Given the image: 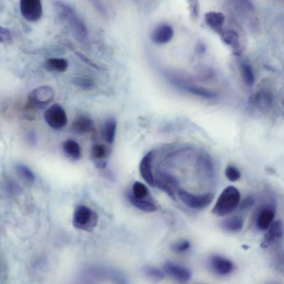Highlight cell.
<instances>
[{"mask_svg": "<svg viewBox=\"0 0 284 284\" xmlns=\"http://www.w3.org/2000/svg\"><path fill=\"white\" fill-rule=\"evenodd\" d=\"M54 5L60 17L69 24L77 41L82 43L86 42L89 38L87 26L73 8L61 1H56Z\"/></svg>", "mask_w": 284, "mask_h": 284, "instance_id": "obj_1", "label": "cell"}, {"mask_svg": "<svg viewBox=\"0 0 284 284\" xmlns=\"http://www.w3.org/2000/svg\"><path fill=\"white\" fill-rule=\"evenodd\" d=\"M241 193L234 186H229L222 192L212 210L217 217H225L234 211L239 205Z\"/></svg>", "mask_w": 284, "mask_h": 284, "instance_id": "obj_2", "label": "cell"}, {"mask_svg": "<svg viewBox=\"0 0 284 284\" xmlns=\"http://www.w3.org/2000/svg\"><path fill=\"white\" fill-rule=\"evenodd\" d=\"M98 215L89 207L79 205L76 208L73 217V225L77 229L91 231L97 226Z\"/></svg>", "mask_w": 284, "mask_h": 284, "instance_id": "obj_3", "label": "cell"}, {"mask_svg": "<svg viewBox=\"0 0 284 284\" xmlns=\"http://www.w3.org/2000/svg\"><path fill=\"white\" fill-rule=\"evenodd\" d=\"M180 199L184 204L191 209L201 210L206 208L213 201L214 195L206 193L195 195L180 187L178 189Z\"/></svg>", "mask_w": 284, "mask_h": 284, "instance_id": "obj_4", "label": "cell"}, {"mask_svg": "<svg viewBox=\"0 0 284 284\" xmlns=\"http://www.w3.org/2000/svg\"><path fill=\"white\" fill-rule=\"evenodd\" d=\"M55 97V93L53 88L44 86L32 91L29 99L31 105L38 109H43L53 102Z\"/></svg>", "mask_w": 284, "mask_h": 284, "instance_id": "obj_5", "label": "cell"}, {"mask_svg": "<svg viewBox=\"0 0 284 284\" xmlns=\"http://www.w3.org/2000/svg\"><path fill=\"white\" fill-rule=\"evenodd\" d=\"M46 122L52 129L60 130L65 127L68 122L67 115L65 109L58 104H54L45 112Z\"/></svg>", "mask_w": 284, "mask_h": 284, "instance_id": "obj_6", "label": "cell"}, {"mask_svg": "<svg viewBox=\"0 0 284 284\" xmlns=\"http://www.w3.org/2000/svg\"><path fill=\"white\" fill-rule=\"evenodd\" d=\"M20 11L27 21L37 22L43 14L41 0H20Z\"/></svg>", "mask_w": 284, "mask_h": 284, "instance_id": "obj_7", "label": "cell"}, {"mask_svg": "<svg viewBox=\"0 0 284 284\" xmlns=\"http://www.w3.org/2000/svg\"><path fill=\"white\" fill-rule=\"evenodd\" d=\"M209 266L213 273L219 276L229 275L234 270L233 263L229 259L219 255H213L209 259Z\"/></svg>", "mask_w": 284, "mask_h": 284, "instance_id": "obj_8", "label": "cell"}, {"mask_svg": "<svg viewBox=\"0 0 284 284\" xmlns=\"http://www.w3.org/2000/svg\"><path fill=\"white\" fill-rule=\"evenodd\" d=\"M163 269L165 274L178 282L187 283L191 279L190 270L177 264L167 262L164 265Z\"/></svg>", "mask_w": 284, "mask_h": 284, "instance_id": "obj_9", "label": "cell"}, {"mask_svg": "<svg viewBox=\"0 0 284 284\" xmlns=\"http://www.w3.org/2000/svg\"><path fill=\"white\" fill-rule=\"evenodd\" d=\"M276 214L275 207L273 205L263 206L259 210L255 219L256 227L260 230L268 229L273 223Z\"/></svg>", "mask_w": 284, "mask_h": 284, "instance_id": "obj_10", "label": "cell"}, {"mask_svg": "<svg viewBox=\"0 0 284 284\" xmlns=\"http://www.w3.org/2000/svg\"><path fill=\"white\" fill-rule=\"evenodd\" d=\"M153 151H150L144 156L139 165V171L142 178L149 185L155 187V179L152 171Z\"/></svg>", "mask_w": 284, "mask_h": 284, "instance_id": "obj_11", "label": "cell"}, {"mask_svg": "<svg viewBox=\"0 0 284 284\" xmlns=\"http://www.w3.org/2000/svg\"><path fill=\"white\" fill-rule=\"evenodd\" d=\"M268 229H269V231L265 235V239L261 245L263 248H266L269 246L271 244L278 241L283 237V223L280 220L272 223Z\"/></svg>", "mask_w": 284, "mask_h": 284, "instance_id": "obj_12", "label": "cell"}, {"mask_svg": "<svg viewBox=\"0 0 284 284\" xmlns=\"http://www.w3.org/2000/svg\"><path fill=\"white\" fill-rule=\"evenodd\" d=\"M174 35V30L168 24H162L155 28L151 35V39L155 43L163 45L170 41Z\"/></svg>", "mask_w": 284, "mask_h": 284, "instance_id": "obj_13", "label": "cell"}, {"mask_svg": "<svg viewBox=\"0 0 284 284\" xmlns=\"http://www.w3.org/2000/svg\"><path fill=\"white\" fill-rule=\"evenodd\" d=\"M95 123L91 118L85 115L79 116L72 123L71 129L74 133L82 134L94 130Z\"/></svg>", "mask_w": 284, "mask_h": 284, "instance_id": "obj_14", "label": "cell"}, {"mask_svg": "<svg viewBox=\"0 0 284 284\" xmlns=\"http://www.w3.org/2000/svg\"><path fill=\"white\" fill-rule=\"evenodd\" d=\"M205 21L207 25L215 31H220L225 23V16L220 12L210 11L205 15Z\"/></svg>", "mask_w": 284, "mask_h": 284, "instance_id": "obj_15", "label": "cell"}, {"mask_svg": "<svg viewBox=\"0 0 284 284\" xmlns=\"http://www.w3.org/2000/svg\"><path fill=\"white\" fill-rule=\"evenodd\" d=\"M243 226V219L238 216H234L224 220L221 223V227L223 230L234 233L241 231Z\"/></svg>", "mask_w": 284, "mask_h": 284, "instance_id": "obj_16", "label": "cell"}, {"mask_svg": "<svg viewBox=\"0 0 284 284\" xmlns=\"http://www.w3.org/2000/svg\"><path fill=\"white\" fill-rule=\"evenodd\" d=\"M63 150L65 154L72 159L78 161L82 156L81 147L74 140L69 139L63 144Z\"/></svg>", "mask_w": 284, "mask_h": 284, "instance_id": "obj_17", "label": "cell"}, {"mask_svg": "<svg viewBox=\"0 0 284 284\" xmlns=\"http://www.w3.org/2000/svg\"><path fill=\"white\" fill-rule=\"evenodd\" d=\"M129 201L133 204V206L139 210L146 212V213H151L158 209L157 206L150 200L135 198L132 194L129 195Z\"/></svg>", "mask_w": 284, "mask_h": 284, "instance_id": "obj_18", "label": "cell"}, {"mask_svg": "<svg viewBox=\"0 0 284 284\" xmlns=\"http://www.w3.org/2000/svg\"><path fill=\"white\" fill-rule=\"evenodd\" d=\"M69 67L67 60L62 58H51L48 59L45 63L46 69L51 72L62 73L65 72Z\"/></svg>", "mask_w": 284, "mask_h": 284, "instance_id": "obj_19", "label": "cell"}, {"mask_svg": "<svg viewBox=\"0 0 284 284\" xmlns=\"http://www.w3.org/2000/svg\"><path fill=\"white\" fill-rule=\"evenodd\" d=\"M183 89L190 94L199 96L206 99H214L217 97V95L214 92L206 89V88L195 85L183 86Z\"/></svg>", "mask_w": 284, "mask_h": 284, "instance_id": "obj_20", "label": "cell"}, {"mask_svg": "<svg viewBox=\"0 0 284 284\" xmlns=\"http://www.w3.org/2000/svg\"><path fill=\"white\" fill-rule=\"evenodd\" d=\"M117 127V120L114 118H110L105 122L103 135L106 141L110 145H112L114 141Z\"/></svg>", "mask_w": 284, "mask_h": 284, "instance_id": "obj_21", "label": "cell"}, {"mask_svg": "<svg viewBox=\"0 0 284 284\" xmlns=\"http://www.w3.org/2000/svg\"><path fill=\"white\" fill-rule=\"evenodd\" d=\"M273 97L269 93L266 91H260L255 95V103L259 110L266 111L269 109Z\"/></svg>", "mask_w": 284, "mask_h": 284, "instance_id": "obj_22", "label": "cell"}, {"mask_svg": "<svg viewBox=\"0 0 284 284\" xmlns=\"http://www.w3.org/2000/svg\"><path fill=\"white\" fill-rule=\"evenodd\" d=\"M110 153L109 148L102 144H96L92 147L91 157L95 162L106 161L105 159L109 157Z\"/></svg>", "mask_w": 284, "mask_h": 284, "instance_id": "obj_23", "label": "cell"}, {"mask_svg": "<svg viewBox=\"0 0 284 284\" xmlns=\"http://www.w3.org/2000/svg\"><path fill=\"white\" fill-rule=\"evenodd\" d=\"M144 275L147 278L155 281H162L165 278V274L158 268L153 266H145L142 270Z\"/></svg>", "mask_w": 284, "mask_h": 284, "instance_id": "obj_24", "label": "cell"}, {"mask_svg": "<svg viewBox=\"0 0 284 284\" xmlns=\"http://www.w3.org/2000/svg\"><path fill=\"white\" fill-rule=\"evenodd\" d=\"M223 41L233 48L235 50L239 49L240 47L239 38L237 32L234 30H227L222 34Z\"/></svg>", "mask_w": 284, "mask_h": 284, "instance_id": "obj_25", "label": "cell"}, {"mask_svg": "<svg viewBox=\"0 0 284 284\" xmlns=\"http://www.w3.org/2000/svg\"><path fill=\"white\" fill-rule=\"evenodd\" d=\"M16 170L22 181L28 184L33 183L35 181V176L33 171L25 165H18L16 166Z\"/></svg>", "mask_w": 284, "mask_h": 284, "instance_id": "obj_26", "label": "cell"}, {"mask_svg": "<svg viewBox=\"0 0 284 284\" xmlns=\"http://www.w3.org/2000/svg\"><path fill=\"white\" fill-rule=\"evenodd\" d=\"M242 74L244 81L248 86L253 85L255 81V75L251 66L247 63L242 66Z\"/></svg>", "mask_w": 284, "mask_h": 284, "instance_id": "obj_27", "label": "cell"}, {"mask_svg": "<svg viewBox=\"0 0 284 284\" xmlns=\"http://www.w3.org/2000/svg\"><path fill=\"white\" fill-rule=\"evenodd\" d=\"M135 198L147 199L149 195V189L145 185L139 182L133 184V193H131Z\"/></svg>", "mask_w": 284, "mask_h": 284, "instance_id": "obj_28", "label": "cell"}, {"mask_svg": "<svg viewBox=\"0 0 284 284\" xmlns=\"http://www.w3.org/2000/svg\"><path fill=\"white\" fill-rule=\"evenodd\" d=\"M74 85L86 90H93L95 88V83L93 79L89 78L77 77L73 79Z\"/></svg>", "mask_w": 284, "mask_h": 284, "instance_id": "obj_29", "label": "cell"}, {"mask_svg": "<svg viewBox=\"0 0 284 284\" xmlns=\"http://www.w3.org/2000/svg\"><path fill=\"white\" fill-rule=\"evenodd\" d=\"M225 174L227 179L232 182H237L241 178V171L233 166L227 167Z\"/></svg>", "mask_w": 284, "mask_h": 284, "instance_id": "obj_30", "label": "cell"}, {"mask_svg": "<svg viewBox=\"0 0 284 284\" xmlns=\"http://www.w3.org/2000/svg\"><path fill=\"white\" fill-rule=\"evenodd\" d=\"M155 187H157L159 189L165 192L169 197L174 200H175V196L171 187L168 185L167 183L164 182L162 180H155Z\"/></svg>", "mask_w": 284, "mask_h": 284, "instance_id": "obj_31", "label": "cell"}, {"mask_svg": "<svg viewBox=\"0 0 284 284\" xmlns=\"http://www.w3.org/2000/svg\"><path fill=\"white\" fill-rule=\"evenodd\" d=\"M160 175H161L162 181L167 183L170 187H173L177 189L180 188L178 180L175 178L173 175L166 173H161Z\"/></svg>", "mask_w": 284, "mask_h": 284, "instance_id": "obj_32", "label": "cell"}, {"mask_svg": "<svg viewBox=\"0 0 284 284\" xmlns=\"http://www.w3.org/2000/svg\"><path fill=\"white\" fill-rule=\"evenodd\" d=\"M190 243L189 241H182L172 245L171 249L175 253H182L189 249Z\"/></svg>", "mask_w": 284, "mask_h": 284, "instance_id": "obj_33", "label": "cell"}, {"mask_svg": "<svg viewBox=\"0 0 284 284\" xmlns=\"http://www.w3.org/2000/svg\"><path fill=\"white\" fill-rule=\"evenodd\" d=\"M255 199L252 195H248L241 204H240V209L246 210L253 207L255 204Z\"/></svg>", "mask_w": 284, "mask_h": 284, "instance_id": "obj_34", "label": "cell"}, {"mask_svg": "<svg viewBox=\"0 0 284 284\" xmlns=\"http://www.w3.org/2000/svg\"><path fill=\"white\" fill-rule=\"evenodd\" d=\"M12 41V35L6 28L0 26V43H9Z\"/></svg>", "mask_w": 284, "mask_h": 284, "instance_id": "obj_35", "label": "cell"}, {"mask_svg": "<svg viewBox=\"0 0 284 284\" xmlns=\"http://www.w3.org/2000/svg\"><path fill=\"white\" fill-rule=\"evenodd\" d=\"M234 1L238 3V5L245 8L246 10H253L254 6L250 0H234Z\"/></svg>", "mask_w": 284, "mask_h": 284, "instance_id": "obj_36", "label": "cell"}, {"mask_svg": "<svg viewBox=\"0 0 284 284\" xmlns=\"http://www.w3.org/2000/svg\"><path fill=\"white\" fill-rule=\"evenodd\" d=\"M77 57L82 60L83 62L89 64L91 66L95 68L96 69L101 70V67L96 65V64L94 63L93 62L91 61V60L89 59L87 57H85V56L83 55L80 53H77Z\"/></svg>", "mask_w": 284, "mask_h": 284, "instance_id": "obj_37", "label": "cell"}, {"mask_svg": "<svg viewBox=\"0 0 284 284\" xmlns=\"http://www.w3.org/2000/svg\"><path fill=\"white\" fill-rule=\"evenodd\" d=\"M90 1L94 4V5L97 8L99 12H101L103 14L106 13L105 9H104L102 3L100 0H90Z\"/></svg>", "mask_w": 284, "mask_h": 284, "instance_id": "obj_38", "label": "cell"}, {"mask_svg": "<svg viewBox=\"0 0 284 284\" xmlns=\"http://www.w3.org/2000/svg\"><path fill=\"white\" fill-rule=\"evenodd\" d=\"M190 2V5L192 6V9H193L194 14H198V0H189Z\"/></svg>", "mask_w": 284, "mask_h": 284, "instance_id": "obj_39", "label": "cell"}, {"mask_svg": "<svg viewBox=\"0 0 284 284\" xmlns=\"http://www.w3.org/2000/svg\"><path fill=\"white\" fill-rule=\"evenodd\" d=\"M249 247H249V246H246V245H243V246H242V248H243V249H245V250H247V249H249Z\"/></svg>", "mask_w": 284, "mask_h": 284, "instance_id": "obj_40", "label": "cell"}]
</instances>
